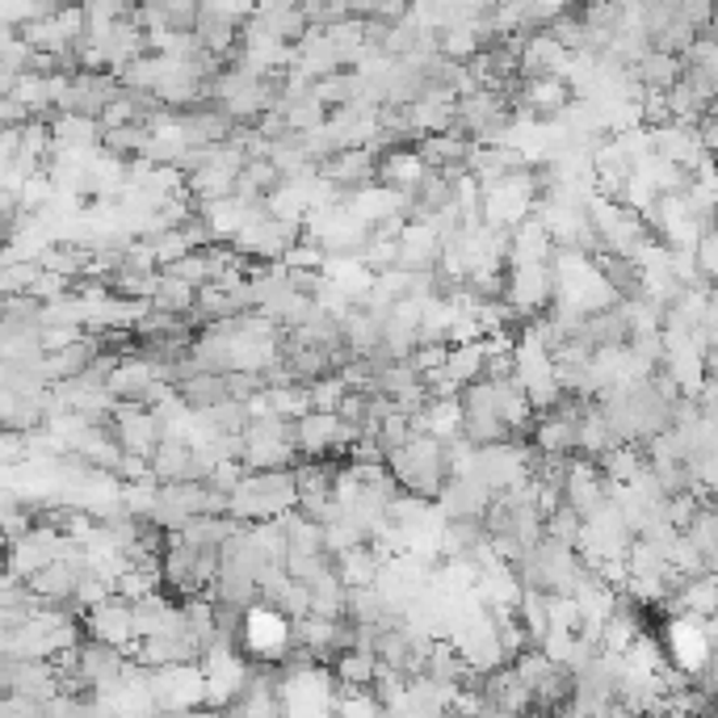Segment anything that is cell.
Listing matches in <instances>:
<instances>
[{"instance_id":"cell-3","label":"cell","mask_w":718,"mask_h":718,"mask_svg":"<svg viewBox=\"0 0 718 718\" xmlns=\"http://www.w3.org/2000/svg\"><path fill=\"white\" fill-rule=\"evenodd\" d=\"M85 630H89V639H101V643H110V647H118L126 656H135L139 652V626H135V605L123 601V596H110L105 605H97L85 614Z\"/></svg>"},{"instance_id":"cell-1","label":"cell","mask_w":718,"mask_h":718,"mask_svg":"<svg viewBox=\"0 0 718 718\" xmlns=\"http://www.w3.org/2000/svg\"><path fill=\"white\" fill-rule=\"evenodd\" d=\"M299 458V441H294V425L281 416H256L244 429V454L240 463L249 470H290Z\"/></svg>"},{"instance_id":"cell-4","label":"cell","mask_w":718,"mask_h":718,"mask_svg":"<svg viewBox=\"0 0 718 718\" xmlns=\"http://www.w3.org/2000/svg\"><path fill=\"white\" fill-rule=\"evenodd\" d=\"M559 286H555V269L551 265H517L508 269V286L504 299L517 315H538L546 303H555Z\"/></svg>"},{"instance_id":"cell-8","label":"cell","mask_w":718,"mask_h":718,"mask_svg":"<svg viewBox=\"0 0 718 718\" xmlns=\"http://www.w3.org/2000/svg\"><path fill=\"white\" fill-rule=\"evenodd\" d=\"M344 400H349V382H344L341 375H328V378H319V382H312L315 412H328V416H337Z\"/></svg>"},{"instance_id":"cell-7","label":"cell","mask_w":718,"mask_h":718,"mask_svg":"<svg viewBox=\"0 0 718 718\" xmlns=\"http://www.w3.org/2000/svg\"><path fill=\"white\" fill-rule=\"evenodd\" d=\"M152 307H156V312H173V315H193V307H198V290H193L189 281L173 278V274H160V286H156V294H152Z\"/></svg>"},{"instance_id":"cell-5","label":"cell","mask_w":718,"mask_h":718,"mask_svg":"<svg viewBox=\"0 0 718 718\" xmlns=\"http://www.w3.org/2000/svg\"><path fill=\"white\" fill-rule=\"evenodd\" d=\"M492 504H496V492L479 475H450L445 492L438 496V508L445 521H483Z\"/></svg>"},{"instance_id":"cell-2","label":"cell","mask_w":718,"mask_h":718,"mask_svg":"<svg viewBox=\"0 0 718 718\" xmlns=\"http://www.w3.org/2000/svg\"><path fill=\"white\" fill-rule=\"evenodd\" d=\"M244 647L261 659H281L294 652V622L274 605H252L244 618Z\"/></svg>"},{"instance_id":"cell-6","label":"cell","mask_w":718,"mask_h":718,"mask_svg":"<svg viewBox=\"0 0 718 718\" xmlns=\"http://www.w3.org/2000/svg\"><path fill=\"white\" fill-rule=\"evenodd\" d=\"M429 173H433V168L420 160L416 148H395V152H387L382 164H378V186L400 189V193H412V189L420 186Z\"/></svg>"}]
</instances>
